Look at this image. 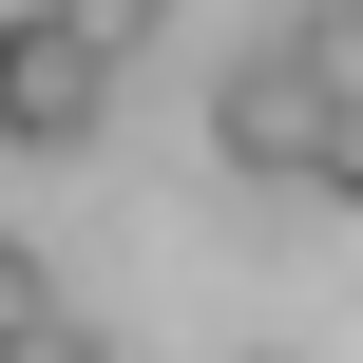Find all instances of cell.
<instances>
[{
    "instance_id": "cell-1",
    "label": "cell",
    "mask_w": 363,
    "mask_h": 363,
    "mask_svg": "<svg viewBox=\"0 0 363 363\" xmlns=\"http://www.w3.org/2000/svg\"><path fill=\"white\" fill-rule=\"evenodd\" d=\"M211 153H230L249 191H325V57H306V38H249L230 96H211Z\"/></svg>"
},
{
    "instance_id": "cell-2",
    "label": "cell",
    "mask_w": 363,
    "mask_h": 363,
    "mask_svg": "<svg viewBox=\"0 0 363 363\" xmlns=\"http://www.w3.org/2000/svg\"><path fill=\"white\" fill-rule=\"evenodd\" d=\"M0 134H19V153H77V134H96V57H77L38 0L0 19Z\"/></svg>"
},
{
    "instance_id": "cell-3",
    "label": "cell",
    "mask_w": 363,
    "mask_h": 363,
    "mask_svg": "<svg viewBox=\"0 0 363 363\" xmlns=\"http://www.w3.org/2000/svg\"><path fill=\"white\" fill-rule=\"evenodd\" d=\"M38 19H57V38H77V57H96V77H115V57H153V38H172V0H38Z\"/></svg>"
},
{
    "instance_id": "cell-4",
    "label": "cell",
    "mask_w": 363,
    "mask_h": 363,
    "mask_svg": "<svg viewBox=\"0 0 363 363\" xmlns=\"http://www.w3.org/2000/svg\"><path fill=\"white\" fill-rule=\"evenodd\" d=\"M325 191H345V211H363V77H345V96H325Z\"/></svg>"
},
{
    "instance_id": "cell-5",
    "label": "cell",
    "mask_w": 363,
    "mask_h": 363,
    "mask_svg": "<svg viewBox=\"0 0 363 363\" xmlns=\"http://www.w3.org/2000/svg\"><path fill=\"white\" fill-rule=\"evenodd\" d=\"M19 325H57V287H38V249H0V345Z\"/></svg>"
},
{
    "instance_id": "cell-6",
    "label": "cell",
    "mask_w": 363,
    "mask_h": 363,
    "mask_svg": "<svg viewBox=\"0 0 363 363\" xmlns=\"http://www.w3.org/2000/svg\"><path fill=\"white\" fill-rule=\"evenodd\" d=\"M19 363H115V345H96V325L57 306V325H19Z\"/></svg>"
},
{
    "instance_id": "cell-7",
    "label": "cell",
    "mask_w": 363,
    "mask_h": 363,
    "mask_svg": "<svg viewBox=\"0 0 363 363\" xmlns=\"http://www.w3.org/2000/svg\"><path fill=\"white\" fill-rule=\"evenodd\" d=\"M0 363H19V345H0Z\"/></svg>"
}]
</instances>
